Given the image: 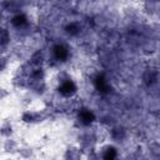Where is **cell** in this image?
I'll use <instances>...</instances> for the list:
<instances>
[{
    "label": "cell",
    "mask_w": 160,
    "mask_h": 160,
    "mask_svg": "<svg viewBox=\"0 0 160 160\" xmlns=\"http://www.w3.org/2000/svg\"><path fill=\"white\" fill-rule=\"evenodd\" d=\"M0 134H1L2 136H10V135L12 134V128H11V125H10L9 122L4 124V125L1 126V129H0Z\"/></svg>",
    "instance_id": "obj_14"
},
{
    "label": "cell",
    "mask_w": 160,
    "mask_h": 160,
    "mask_svg": "<svg viewBox=\"0 0 160 160\" xmlns=\"http://www.w3.org/2000/svg\"><path fill=\"white\" fill-rule=\"evenodd\" d=\"M59 92L62 96H72L76 92V85L74 84V81H71L70 79H66L65 81L61 82V85L59 86Z\"/></svg>",
    "instance_id": "obj_1"
},
{
    "label": "cell",
    "mask_w": 160,
    "mask_h": 160,
    "mask_svg": "<svg viewBox=\"0 0 160 160\" xmlns=\"http://www.w3.org/2000/svg\"><path fill=\"white\" fill-rule=\"evenodd\" d=\"M11 24H12V26H15V28H22V26H25V25L28 24V18H26L24 14H18V15H15V16L12 18Z\"/></svg>",
    "instance_id": "obj_6"
},
{
    "label": "cell",
    "mask_w": 160,
    "mask_h": 160,
    "mask_svg": "<svg viewBox=\"0 0 160 160\" xmlns=\"http://www.w3.org/2000/svg\"><path fill=\"white\" fill-rule=\"evenodd\" d=\"M78 118L80 120V122L82 125H90L91 122H94L95 120V115L91 110L86 109V108H81L79 109V114H78Z\"/></svg>",
    "instance_id": "obj_2"
},
{
    "label": "cell",
    "mask_w": 160,
    "mask_h": 160,
    "mask_svg": "<svg viewBox=\"0 0 160 160\" xmlns=\"http://www.w3.org/2000/svg\"><path fill=\"white\" fill-rule=\"evenodd\" d=\"M80 30H81V26H80V24H79V22H75V21H72V22H69V24L65 26V31H66L69 35H71V36H75V35H78V34L80 32Z\"/></svg>",
    "instance_id": "obj_7"
},
{
    "label": "cell",
    "mask_w": 160,
    "mask_h": 160,
    "mask_svg": "<svg viewBox=\"0 0 160 160\" xmlns=\"http://www.w3.org/2000/svg\"><path fill=\"white\" fill-rule=\"evenodd\" d=\"M52 54H54V58L59 61H65L69 56V50L65 45L62 44H58L52 48Z\"/></svg>",
    "instance_id": "obj_3"
},
{
    "label": "cell",
    "mask_w": 160,
    "mask_h": 160,
    "mask_svg": "<svg viewBox=\"0 0 160 160\" xmlns=\"http://www.w3.org/2000/svg\"><path fill=\"white\" fill-rule=\"evenodd\" d=\"M94 84H95V88L98 91H100V92L109 91V84H108L106 79L104 78V75H98L94 80Z\"/></svg>",
    "instance_id": "obj_4"
},
{
    "label": "cell",
    "mask_w": 160,
    "mask_h": 160,
    "mask_svg": "<svg viewBox=\"0 0 160 160\" xmlns=\"http://www.w3.org/2000/svg\"><path fill=\"white\" fill-rule=\"evenodd\" d=\"M144 80H145V82L148 85H151V84L156 82V80H158V71L156 70H152V69L148 70L145 72V75H144Z\"/></svg>",
    "instance_id": "obj_10"
},
{
    "label": "cell",
    "mask_w": 160,
    "mask_h": 160,
    "mask_svg": "<svg viewBox=\"0 0 160 160\" xmlns=\"http://www.w3.org/2000/svg\"><path fill=\"white\" fill-rule=\"evenodd\" d=\"M4 149H5L6 152H15V151L18 150V144L15 142V140L9 139V140L5 141V144H4Z\"/></svg>",
    "instance_id": "obj_13"
},
{
    "label": "cell",
    "mask_w": 160,
    "mask_h": 160,
    "mask_svg": "<svg viewBox=\"0 0 160 160\" xmlns=\"http://www.w3.org/2000/svg\"><path fill=\"white\" fill-rule=\"evenodd\" d=\"M8 95H9V91H6L5 89H1V88H0V100L4 99V98H6Z\"/></svg>",
    "instance_id": "obj_17"
},
{
    "label": "cell",
    "mask_w": 160,
    "mask_h": 160,
    "mask_svg": "<svg viewBox=\"0 0 160 160\" xmlns=\"http://www.w3.org/2000/svg\"><path fill=\"white\" fill-rule=\"evenodd\" d=\"M89 160H98V155H96L94 151H91V152L89 154Z\"/></svg>",
    "instance_id": "obj_18"
},
{
    "label": "cell",
    "mask_w": 160,
    "mask_h": 160,
    "mask_svg": "<svg viewBox=\"0 0 160 160\" xmlns=\"http://www.w3.org/2000/svg\"><path fill=\"white\" fill-rule=\"evenodd\" d=\"M29 64H30L32 68H35V69L41 68V64H42V55H41V52H40V51L35 52V54L31 56Z\"/></svg>",
    "instance_id": "obj_11"
},
{
    "label": "cell",
    "mask_w": 160,
    "mask_h": 160,
    "mask_svg": "<svg viewBox=\"0 0 160 160\" xmlns=\"http://www.w3.org/2000/svg\"><path fill=\"white\" fill-rule=\"evenodd\" d=\"M42 115L40 112H30V111H25L21 116V120L24 122H35V121H41Z\"/></svg>",
    "instance_id": "obj_5"
},
{
    "label": "cell",
    "mask_w": 160,
    "mask_h": 160,
    "mask_svg": "<svg viewBox=\"0 0 160 160\" xmlns=\"http://www.w3.org/2000/svg\"><path fill=\"white\" fill-rule=\"evenodd\" d=\"M19 154L21 155V156H24V158H30L31 156V154H32V151L30 150V149H20L19 150Z\"/></svg>",
    "instance_id": "obj_15"
},
{
    "label": "cell",
    "mask_w": 160,
    "mask_h": 160,
    "mask_svg": "<svg viewBox=\"0 0 160 160\" xmlns=\"http://www.w3.org/2000/svg\"><path fill=\"white\" fill-rule=\"evenodd\" d=\"M116 156H118V151L114 146H108L105 150H104V154H102V160H116Z\"/></svg>",
    "instance_id": "obj_9"
},
{
    "label": "cell",
    "mask_w": 160,
    "mask_h": 160,
    "mask_svg": "<svg viewBox=\"0 0 160 160\" xmlns=\"http://www.w3.org/2000/svg\"><path fill=\"white\" fill-rule=\"evenodd\" d=\"M6 160H10V159H6Z\"/></svg>",
    "instance_id": "obj_19"
},
{
    "label": "cell",
    "mask_w": 160,
    "mask_h": 160,
    "mask_svg": "<svg viewBox=\"0 0 160 160\" xmlns=\"http://www.w3.org/2000/svg\"><path fill=\"white\" fill-rule=\"evenodd\" d=\"M9 40H10V36H9L8 30L4 28H0V49L5 48L9 42Z\"/></svg>",
    "instance_id": "obj_12"
},
{
    "label": "cell",
    "mask_w": 160,
    "mask_h": 160,
    "mask_svg": "<svg viewBox=\"0 0 160 160\" xmlns=\"http://www.w3.org/2000/svg\"><path fill=\"white\" fill-rule=\"evenodd\" d=\"M6 65H8V60H6V58L0 56V71H2V70L6 68Z\"/></svg>",
    "instance_id": "obj_16"
},
{
    "label": "cell",
    "mask_w": 160,
    "mask_h": 160,
    "mask_svg": "<svg viewBox=\"0 0 160 160\" xmlns=\"http://www.w3.org/2000/svg\"><path fill=\"white\" fill-rule=\"evenodd\" d=\"M80 158H81L80 150L76 149V148H72V146L69 148L66 154H65V159L66 160H80Z\"/></svg>",
    "instance_id": "obj_8"
}]
</instances>
